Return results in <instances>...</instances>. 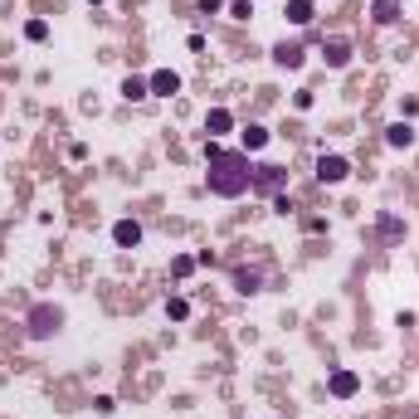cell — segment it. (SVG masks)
I'll return each instance as SVG.
<instances>
[{
	"mask_svg": "<svg viewBox=\"0 0 419 419\" xmlns=\"http://www.w3.org/2000/svg\"><path fill=\"white\" fill-rule=\"evenodd\" d=\"M205 186H210V196H220V200H239V196H249V186H253V166H249V156L210 146V171H205Z\"/></svg>",
	"mask_w": 419,
	"mask_h": 419,
	"instance_id": "cell-1",
	"label": "cell"
},
{
	"mask_svg": "<svg viewBox=\"0 0 419 419\" xmlns=\"http://www.w3.org/2000/svg\"><path fill=\"white\" fill-rule=\"evenodd\" d=\"M59 327H64V308H54V303H39V308H29V317H25L29 341H49Z\"/></svg>",
	"mask_w": 419,
	"mask_h": 419,
	"instance_id": "cell-2",
	"label": "cell"
},
{
	"mask_svg": "<svg viewBox=\"0 0 419 419\" xmlns=\"http://www.w3.org/2000/svg\"><path fill=\"white\" fill-rule=\"evenodd\" d=\"M283 181H288V171H283V166H253V186H249V191L283 196Z\"/></svg>",
	"mask_w": 419,
	"mask_h": 419,
	"instance_id": "cell-3",
	"label": "cell"
},
{
	"mask_svg": "<svg viewBox=\"0 0 419 419\" xmlns=\"http://www.w3.org/2000/svg\"><path fill=\"white\" fill-rule=\"evenodd\" d=\"M351 176V161L346 156H317V181L322 186H336V181H346Z\"/></svg>",
	"mask_w": 419,
	"mask_h": 419,
	"instance_id": "cell-4",
	"label": "cell"
},
{
	"mask_svg": "<svg viewBox=\"0 0 419 419\" xmlns=\"http://www.w3.org/2000/svg\"><path fill=\"white\" fill-rule=\"evenodd\" d=\"M327 390L336 400H351V395L361 390V380H356V370H332V380H327Z\"/></svg>",
	"mask_w": 419,
	"mask_h": 419,
	"instance_id": "cell-5",
	"label": "cell"
},
{
	"mask_svg": "<svg viewBox=\"0 0 419 419\" xmlns=\"http://www.w3.org/2000/svg\"><path fill=\"white\" fill-rule=\"evenodd\" d=\"M112 239H117L122 249H137V244H141V224L137 220H117V224H112Z\"/></svg>",
	"mask_w": 419,
	"mask_h": 419,
	"instance_id": "cell-6",
	"label": "cell"
},
{
	"mask_svg": "<svg viewBox=\"0 0 419 419\" xmlns=\"http://www.w3.org/2000/svg\"><path fill=\"white\" fill-rule=\"evenodd\" d=\"M229 127H234V112L229 108H210L205 112V132H210V137H224Z\"/></svg>",
	"mask_w": 419,
	"mask_h": 419,
	"instance_id": "cell-7",
	"label": "cell"
},
{
	"mask_svg": "<svg viewBox=\"0 0 419 419\" xmlns=\"http://www.w3.org/2000/svg\"><path fill=\"white\" fill-rule=\"evenodd\" d=\"M322 59H327L332 69H346V64H351V44H346V39H327V44H322Z\"/></svg>",
	"mask_w": 419,
	"mask_h": 419,
	"instance_id": "cell-8",
	"label": "cell"
},
{
	"mask_svg": "<svg viewBox=\"0 0 419 419\" xmlns=\"http://www.w3.org/2000/svg\"><path fill=\"white\" fill-rule=\"evenodd\" d=\"M146 84H151V93H156V98H171V93H181V79H176L171 69H156Z\"/></svg>",
	"mask_w": 419,
	"mask_h": 419,
	"instance_id": "cell-9",
	"label": "cell"
},
{
	"mask_svg": "<svg viewBox=\"0 0 419 419\" xmlns=\"http://www.w3.org/2000/svg\"><path fill=\"white\" fill-rule=\"evenodd\" d=\"M273 64H278V69H298V64H303V44H278V49H273Z\"/></svg>",
	"mask_w": 419,
	"mask_h": 419,
	"instance_id": "cell-10",
	"label": "cell"
},
{
	"mask_svg": "<svg viewBox=\"0 0 419 419\" xmlns=\"http://www.w3.org/2000/svg\"><path fill=\"white\" fill-rule=\"evenodd\" d=\"M234 288H239V293H258V288H263V273H258V268H234Z\"/></svg>",
	"mask_w": 419,
	"mask_h": 419,
	"instance_id": "cell-11",
	"label": "cell"
},
{
	"mask_svg": "<svg viewBox=\"0 0 419 419\" xmlns=\"http://www.w3.org/2000/svg\"><path fill=\"white\" fill-rule=\"evenodd\" d=\"M370 15H375V25H395L400 20V0H375Z\"/></svg>",
	"mask_w": 419,
	"mask_h": 419,
	"instance_id": "cell-12",
	"label": "cell"
},
{
	"mask_svg": "<svg viewBox=\"0 0 419 419\" xmlns=\"http://www.w3.org/2000/svg\"><path fill=\"white\" fill-rule=\"evenodd\" d=\"M122 98H127V103H137V98H151V84H146V79H122Z\"/></svg>",
	"mask_w": 419,
	"mask_h": 419,
	"instance_id": "cell-13",
	"label": "cell"
},
{
	"mask_svg": "<svg viewBox=\"0 0 419 419\" xmlns=\"http://www.w3.org/2000/svg\"><path fill=\"white\" fill-rule=\"evenodd\" d=\"M244 146H249V151H263V146H268V127L249 122V127H244Z\"/></svg>",
	"mask_w": 419,
	"mask_h": 419,
	"instance_id": "cell-14",
	"label": "cell"
},
{
	"mask_svg": "<svg viewBox=\"0 0 419 419\" xmlns=\"http://www.w3.org/2000/svg\"><path fill=\"white\" fill-rule=\"evenodd\" d=\"M288 20L293 25H312V0H288Z\"/></svg>",
	"mask_w": 419,
	"mask_h": 419,
	"instance_id": "cell-15",
	"label": "cell"
},
{
	"mask_svg": "<svg viewBox=\"0 0 419 419\" xmlns=\"http://www.w3.org/2000/svg\"><path fill=\"white\" fill-rule=\"evenodd\" d=\"M385 141H390V146H410V141H415V127H410V122H395L390 132H385Z\"/></svg>",
	"mask_w": 419,
	"mask_h": 419,
	"instance_id": "cell-16",
	"label": "cell"
},
{
	"mask_svg": "<svg viewBox=\"0 0 419 419\" xmlns=\"http://www.w3.org/2000/svg\"><path fill=\"white\" fill-rule=\"evenodd\" d=\"M166 317H171V322H186V317H191V303H186V298H171V303H166Z\"/></svg>",
	"mask_w": 419,
	"mask_h": 419,
	"instance_id": "cell-17",
	"label": "cell"
},
{
	"mask_svg": "<svg viewBox=\"0 0 419 419\" xmlns=\"http://www.w3.org/2000/svg\"><path fill=\"white\" fill-rule=\"evenodd\" d=\"M400 234H405V224L395 215H380V239H400Z\"/></svg>",
	"mask_w": 419,
	"mask_h": 419,
	"instance_id": "cell-18",
	"label": "cell"
},
{
	"mask_svg": "<svg viewBox=\"0 0 419 419\" xmlns=\"http://www.w3.org/2000/svg\"><path fill=\"white\" fill-rule=\"evenodd\" d=\"M25 39H34V44H39V39H49V25H44V20H29V25H25Z\"/></svg>",
	"mask_w": 419,
	"mask_h": 419,
	"instance_id": "cell-19",
	"label": "cell"
},
{
	"mask_svg": "<svg viewBox=\"0 0 419 419\" xmlns=\"http://www.w3.org/2000/svg\"><path fill=\"white\" fill-rule=\"evenodd\" d=\"M229 15H234V20H249L253 5H249V0H234V5H229Z\"/></svg>",
	"mask_w": 419,
	"mask_h": 419,
	"instance_id": "cell-20",
	"label": "cell"
},
{
	"mask_svg": "<svg viewBox=\"0 0 419 419\" xmlns=\"http://www.w3.org/2000/svg\"><path fill=\"white\" fill-rule=\"evenodd\" d=\"M88 5H103V0H88Z\"/></svg>",
	"mask_w": 419,
	"mask_h": 419,
	"instance_id": "cell-21",
	"label": "cell"
},
{
	"mask_svg": "<svg viewBox=\"0 0 419 419\" xmlns=\"http://www.w3.org/2000/svg\"><path fill=\"white\" fill-rule=\"evenodd\" d=\"M415 419H419V415H415Z\"/></svg>",
	"mask_w": 419,
	"mask_h": 419,
	"instance_id": "cell-22",
	"label": "cell"
}]
</instances>
